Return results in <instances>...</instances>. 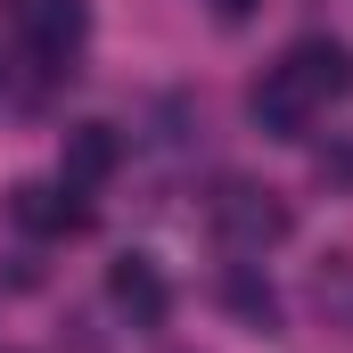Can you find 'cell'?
Segmentation results:
<instances>
[{
	"label": "cell",
	"instance_id": "277c9868",
	"mask_svg": "<svg viewBox=\"0 0 353 353\" xmlns=\"http://www.w3.org/2000/svg\"><path fill=\"white\" fill-rule=\"evenodd\" d=\"M107 304H115L132 329H165V312H173V288H165L157 255H115V263H107Z\"/></svg>",
	"mask_w": 353,
	"mask_h": 353
},
{
	"label": "cell",
	"instance_id": "5b68a950",
	"mask_svg": "<svg viewBox=\"0 0 353 353\" xmlns=\"http://www.w3.org/2000/svg\"><path fill=\"white\" fill-rule=\"evenodd\" d=\"M312 107H329V99H353V50L337 33H304V41H288V58H279Z\"/></svg>",
	"mask_w": 353,
	"mask_h": 353
},
{
	"label": "cell",
	"instance_id": "52a82bcc",
	"mask_svg": "<svg viewBox=\"0 0 353 353\" xmlns=\"http://www.w3.org/2000/svg\"><path fill=\"white\" fill-rule=\"evenodd\" d=\"M115 165H123V132L115 123H66V140H58V181L66 189H99Z\"/></svg>",
	"mask_w": 353,
	"mask_h": 353
},
{
	"label": "cell",
	"instance_id": "6da1fadb",
	"mask_svg": "<svg viewBox=\"0 0 353 353\" xmlns=\"http://www.w3.org/2000/svg\"><path fill=\"white\" fill-rule=\"evenodd\" d=\"M205 222H214V239H222L230 255H263V247H279V239L296 230V205H288L279 189H263V181H222V189L205 197Z\"/></svg>",
	"mask_w": 353,
	"mask_h": 353
},
{
	"label": "cell",
	"instance_id": "8992f818",
	"mask_svg": "<svg viewBox=\"0 0 353 353\" xmlns=\"http://www.w3.org/2000/svg\"><path fill=\"white\" fill-rule=\"evenodd\" d=\"M247 115H255V132H263V140H304L321 107L304 99V83H296L288 66H263L255 90H247Z\"/></svg>",
	"mask_w": 353,
	"mask_h": 353
},
{
	"label": "cell",
	"instance_id": "9c48e42d",
	"mask_svg": "<svg viewBox=\"0 0 353 353\" xmlns=\"http://www.w3.org/2000/svg\"><path fill=\"white\" fill-rule=\"evenodd\" d=\"M321 181H353V148H321Z\"/></svg>",
	"mask_w": 353,
	"mask_h": 353
},
{
	"label": "cell",
	"instance_id": "7a4b0ae2",
	"mask_svg": "<svg viewBox=\"0 0 353 353\" xmlns=\"http://www.w3.org/2000/svg\"><path fill=\"white\" fill-rule=\"evenodd\" d=\"M8 222L33 230V239H83L90 205H83V189H66V181H17L8 189Z\"/></svg>",
	"mask_w": 353,
	"mask_h": 353
},
{
	"label": "cell",
	"instance_id": "ba28073f",
	"mask_svg": "<svg viewBox=\"0 0 353 353\" xmlns=\"http://www.w3.org/2000/svg\"><path fill=\"white\" fill-rule=\"evenodd\" d=\"M222 312H230L239 329H255V337L279 329V296H271V279L255 263H230V271H222Z\"/></svg>",
	"mask_w": 353,
	"mask_h": 353
},
{
	"label": "cell",
	"instance_id": "3957f363",
	"mask_svg": "<svg viewBox=\"0 0 353 353\" xmlns=\"http://www.w3.org/2000/svg\"><path fill=\"white\" fill-rule=\"evenodd\" d=\"M17 41H25L41 66H66L90 41V8L83 0H17Z\"/></svg>",
	"mask_w": 353,
	"mask_h": 353
}]
</instances>
